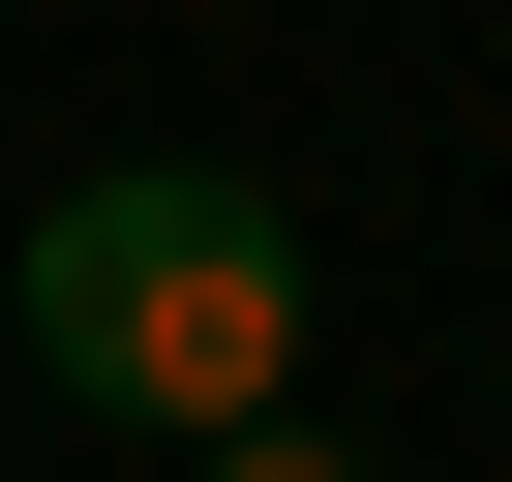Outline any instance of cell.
Instances as JSON below:
<instances>
[{"mask_svg": "<svg viewBox=\"0 0 512 482\" xmlns=\"http://www.w3.org/2000/svg\"><path fill=\"white\" fill-rule=\"evenodd\" d=\"M181 482H362V452H332V422H241V452H181Z\"/></svg>", "mask_w": 512, "mask_h": 482, "instance_id": "cell-2", "label": "cell"}, {"mask_svg": "<svg viewBox=\"0 0 512 482\" xmlns=\"http://www.w3.org/2000/svg\"><path fill=\"white\" fill-rule=\"evenodd\" d=\"M0 302H31V392L61 422H151V452H241L302 422V211L211 181V151H121L0 241Z\"/></svg>", "mask_w": 512, "mask_h": 482, "instance_id": "cell-1", "label": "cell"}]
</instances>
